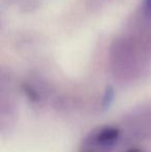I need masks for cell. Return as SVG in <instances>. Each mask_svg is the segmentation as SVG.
I'll use <instances>...</instances> for the list:
<instances>
[{"mask_svg": "<svg viewBox=\"0 0 151 152\" xmlns=\"http://www.w3.org/2000/svg\"><path fill=\"white\" fill-rule=\"evenodd\" d=\"M119 132L116 128H106L96 136V141L101 146L112 145L118 138Z\"/></svg>", "mask_w": 151, "mask_h": 152, "instance_id": "obj_1", "label": "cell"}, {"mask_svg": "<svg viewBox=\"0 0 151 152\" xmlns=\"http://www.w3.org/2000/svg\"><path fill=\"white\" fill-rule=\"evenodd\" d=\"M112 98H113V90L111 88H109L106 92V95H105V98H104V107H108L112 102Z\"/></svg>", "mask_w": 151, "mask_h": 152, "instance_id": "obj_2", "label": "cell"}, {"mask_svg": "<svg viewBox=\"0 0 151 152\" xmlns=\"http://www.w3.org/2000/svg\"><path fill=\"white\" fill-rule=\"evenodd\" d=\"M145 12L147 16H151V0H145Z\"/></svg>", "mask_w": 151, "mask_h": 152, "instance_id": "obj_3", "label": "cell"}, {"mask_svg": "<svg viewBox=\"0 0 151 152\" xmlns=\"http://www.w3.org/2000/svg\"><path fill=\"white\" fill-rule=\"evenodd\" d=\"M128 152H141L140 150H138V149H131Z\"/></svg>", "mask_w": 151, "mask_h": 152, "instance_id": "obj_4", "label": "cell"}]
</instances>
